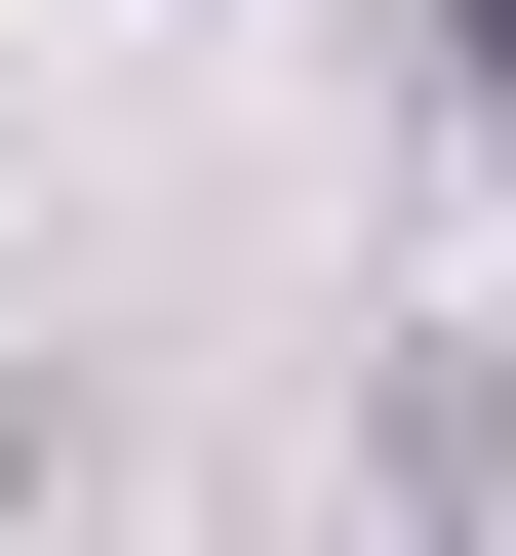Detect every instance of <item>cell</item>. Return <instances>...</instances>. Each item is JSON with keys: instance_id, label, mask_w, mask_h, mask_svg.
Masks as SVG:
<instances>
[{"instance_id": "1", "label": "cell", "mask_w": 516, "mask_h": 556, "mask_svg": "<svg viewBox=\"0 0 516 556\" xmlns=\"http://www.w3.org/2000/svg\"><path fill=\"white\" fill-rule=\"evenodd\" d=\"M437 40H477V80H516V0H437Z\"/></svg>"}]
</instances>
